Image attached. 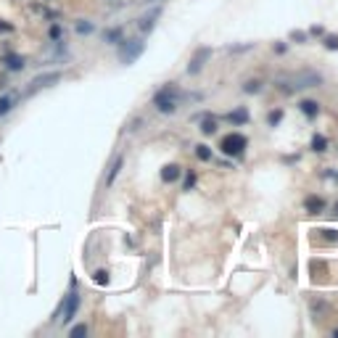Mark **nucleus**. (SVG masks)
<instances>
[{"label": "nucleus", "instance_id": "nucleus-1", "mask_svg": "<svg viewBox=\"0 0 338 338\" xmlns=\"http://www.w3.org/2000/svg\"><path fill=\"white\" fill-rule=\"evenodd\" d=\"M196 101L198 95H185V93H180V90L175 87V85H166V87H161L156 95H153V106L161 111V114H172V111H177V106L182 103V101Z\"/></svg>", "mask_w": 338, "mask_h": 338}, {"label": "nucleus", "instance_id": "nucleus-2", "mask_svg": "<svg viewBox=\"0 0 338 338\" xmlns=\"http://www.w3.org/2000/svg\"><path fill=\"white\" fill-rule=\"evenodd\" d=\"M322 85V74L320 71H299L280 80V90L283 93H296V90H306V87H317Z\"/></svg>", "mask_w": 338, "mask_h": 338}, {"label": "nucleus", "instance_id": "nucleus-3", "mask_svg": "<svg viewBox=\"0 0 338 338\" xmlns=\"http://www.w3.org/2000/svg\"><path fill=\"white\" fill-rule=\"evenodd\" d=\"M246 146H249V140H246V135H240V132H230V135H225V137H222L220 151L225 153V156H233V159H238V156H243Z\"/></svg>", "mask_w": 338, "mask_h": 338}, {"label": "nucleus", "instance_id": "nucleus-4", "mask_svg": "<svg viewBox=\"0 0 338 338\" xmlns=\"http://www.w3.org/2000/svg\"><path fill=\"white\" fill-rule=\"evenodd\" d=\"M146 51V42L143 40H127L125 45H122V51H119V58H122V64H132V61H137L143 56Z\"/></svg>", "mask_w": 338, "mask_h": 338}, {"label": "nucleus", "instance_id": "nucleus-5", "mask_svg": "<svg viewBox=\"0 0 338 338\" xmlns=\"http://www.w3.org/2000/svg\"><path fill=\"white\" fill-rule=\"evenodd\" d=\"M61 80V74H42V77H37V80H32V82H29V87L24 90V95H35L37 93V90H42V87H51V85H56Z\"/></svg>", "mask_w": 338, "mask_h": 338}, {"label": "nucleus", "instance_id": "nucleus-6", "mask_svg": "<svg viewBox=\"0 0 338 338\" xmlns=\"http://www.w3.org/2000/svg\"><path fill=\"white\" fill-rule=\"evenodd\" d=\"M77 309H80V296H77V291H71V294L66 296V301H64V306H61V312H58L61 317L58 320L61 322H69L77 315Z\"/></svg>", "mask_w": 338, "mask_h": 338}, {"label": "nucleus", "instance_id": "nucleus-7", "mask_svg": "<svg viewBox=\"0 0 338 338\" xmlns=\"http://www.w3.org/2000/svg\"><path fill=\"white\" fill-rule=\"evenodd\" d=\"M209 56H211V48H198L196 56L190 58V64H188V74H198V71H201Z\"/></svg>", "mask_w": 338, "mask_h": 338}, {"label": "nucleus", "instance_id": "nucleus-8", "mask_svg": "<svg viewBox=\"0 0 338 338\" xmlns=\"http://www.w3.org/2000/svg\"><path fill=\"white\" fill-rule=\"evenodd\" d=\"M161 16V8H151L146 16L140 19V24H137V29H140V32H151L153 27H156V19Z\"/></svg>", "mask_w": 338, "mask_h": 338}, {"label": "nucleus", "instance_id": "nucleus-9", "mask_svg": "<svg viewBox=\"0 0 338 338\" xmlns=\"http://www.w3.org/2000/svg\"><path fill=\"white\" fill-rule=\"evenodd\" d=\"M304 209L309 211V214H320L322 209H325V201H322L320 196H309V198L304 201Z\"/></svg>", "mask_w": 338, "mask_h": 338}, {"label": "nucleus", "instance_id": "nucleus-10", "mask_svg": "<svg viewBox=\"0 0 338 338\" xmlns=\"http://www.w3.org/2000/svg\"><path fill=\"white\" fill-rule=\"evenodd\" d=\"M299 109H301L304 116H309V119H312V116L320 114V103H317V101H301V103H299Z\"/></svg>", "mask_w": 338, "mask_h": 338}, {"label": "nucleus", "instance_id": "nucleus-11", "mask_svg": "<svg viewBox=\"0 0 338 338\" xmlns=\"http://www.w3.org/2000/svg\"><path fill=\"white\" fill-rule=\"evenodd\" d=\"M180 177V166L177 164H166L164 169H161V180L164 182H175Z\"/></svg>", "mask_w": 338, "mask_h": 338}, {"label": "nucleus", "instance_id": "nucleus-12", "mask_svg": "<svg viewBox=\"0 0 338 338\" xmlns=\"http://www.w3.org/2000/svg\"><path fill=\"white\" fill-rule=\"evenodd\" d=\"M227 119L233 122V125H246V122H249V114H246V109H238L233 114H227Z\"/></svg>", "mask_w": 338, "mask_h": 338}, {"label": "nucleus", "instance_id": "nucleus-13", "mask_svg": "<svg viewBox=\"0 0 338 338\" xmlns=\"http://www.w3.org/2000/svg\"><path fill=\"white\" fill-rule=\"evenodd\" d=\"M119 169H122V156H116V159H114V164H111V169H109V177H106V185H111V182L116 180Z\"/></svg>", "mask_w": 338, "mask_h": 338}, {"label": "nucleus", "instance_id": "nucleus-14", "mask_svg": "<svg viewBox=\"0 0 338 338\" xmlns=\"http://www.w3.org/2000/svg\"><path fill=\"white\" fill-rule=\"evenodd\" d=\"M201 132H204V135L217 132V119H214V116H206V119L201 122Z\"/></svg>", "mask_w": 338, "mask_h": 338}, {"label": "nucleus", "instance_id": "nucleus-15", "mask_svg": "<svg viewBox=\"0 0 338 338\" xmlns=\"http://www.w3.org/2000/svg\"><path fill=\"white\" fill-rule=\"evenodd\" d=\"M13 103H16V95H3V98H0V116H3L6 111H11Z\"/></svg>", "mask_w": 338, "mask_h": 338}, {"label": "nucleus", "instance_id": "nucleus-16", "mask_svg": "<svg viewBox=\"0 0 338 338\" xmlns=\"http://www.w3.org/2000/svg\"><path fill=\"white\" fill-rule=\"evenodd\" d=\"M6 66L13 69V71H19V69H24V58L21 56H8L6 58Z\"/></svg>", "mask_w": 338, "mask_h": 338}, {"label": "nucleus", "instance_id": "nucleus-17", "mask_svg": "<svg viewBox=\"0 0 338 338\" xmlns=\"http://www.w3.org/2000/svg\"><path fill=\"white\" fill-rule=\"evenodd\" d=\"M312 148H315L317 153H322V151L328 148V140H325L322 135H315V137H312Z\"/></svg>", "mask_w": 338, "mask_h": 338}, {"label": "nucleus", "instance_id": "nucleus-18", "mask_svg": "<svg viewBox=\"0 0 338 338\" xmlns=\"http://www.w3.org/2000/svg\"><path fill=\"white\" fill-rule=\"evenodd\" d=\"M196 156L201 159V161H211V151L206 146H196Z\"/></svg>", "mask_w": 338, "mask_h": 338}, {"label": "nucleus", "instance_id": "nucleus-19", "mask_svg": "<svg viewBox=\"0 0 338 338\" xmlns=\"http://www.w3.org/2000/svg\"><path fill=\"white\" fill-rule=\"evenodd\" d=\"M243 90H246V93H259V90H262V82H259V80H249L243 85Z\"/></svg>", "mask_w": 338, "mask_h": 338}, {"label": "nucleus", "instance_id": "nucleus-20", "mask_svg": "<svg viewBox=\"0 0 338 338\" xmlns=\"http://www.w3.org/2000/svg\"><path fill=\"white\" fill-rule=\"evenodd\" d=\"M93 280H95L98 285H106V283H109V272H106V270H98V272L93 275Z\"/></svg>", "mask_w": 338, "mask_h": 338}, {"label": "nucleus", "instance_id": "nucleus-21", "mask_svg": "<svg viewBox=\"0 0 338 338\" xmlns=\"http://www.w3.org/2000/svg\"><path fill=\"white\" fill-rule=\"evenodd\" d=\"M325 48L328 51H338V35H328L325 37Z\"/></svg>", "mask_w": 338, "mask_h": 338}, {"label": "nucleus", "instance_id": "nucleus-22", "mask_svg": "<svg viewBox=\"0 0 338 338\" xmlns=\"http://www.w3.org/2000/svg\"><path fill=\"white\" fill-rule=\"evenodd\" d=\"M69 335H87V325H74L69 330Z\"/></svg>", "mask_w": 338, "mask_h": 338}, {"label": "nucleus", "instance_id": "nucleus-23", "mask_svg": "<svg viewBox=\"0 0 338 338\" xmlns=\"http://www.w3.org/2000/svg\"><path fill=\"white\" fill-rule=\"evenodd\" d=\"M267 119H270V125H278V122L283 119V111H272V114H270Z\"/></svg>", "mask_w": 338, "mask_h": 338}, {"label": "nucleus", "instance_id": "nucleus-24", "mask_svg": "<svg viewBox=\"0 0 338 338\" xmlns=\"http://www.w3.org/2000/svg\"><path fill=\"white\" fill-rule=\"evenodd\" d=\"M119 37H122L119 29H111V32H106V40H109V42H114V40H119Z\"/></svg>", "mask_w": 338, "mask_h": 338}, {"label": "nucleus", "instance_id": "nucleus-25", "mask_svg": "<svg viewBox=\"0 0 338 338\" xmlns=\"http://www.w3.org/2000/svg\"><path fill=\"white\" fill-rule=\"evenodd\" d=\"M193 185H196V175H193V172H190V175H188V177H185V190H190V188H193Z\"/></svg>", "mask_w": 338, "mask_h": 338}, {"label": "nucleus", "instance_id": "nucleus-26", "mask_svg": "<svg viewBox=\"0 0 338 338\" xmlns=\"http://www.w3.org/2000/svg\"><path fill=\"white\" fill-rule=\"evenodd\" d=\"M322 233H325V240H330V243H335V240H338V235L333 233V230H322Z\"/></svg>", "mask_w": 338, "mask_h": 338}, {"label": "nucleus", "instance_id": "nucleus-27", "mask_svg": "<svg viewBox=\"0 0 338 338\" xmlns=\"http://www.w3.org/2000/svg\"><path fill=\"white\" fill-rule=\"evenodd\" d=\"M291 37H294V40H299V42H304V40H306V35H304V32H294Z\"/></svg>", "mask_w": 338, "mask_h": 338}, {"label": "nucleus", "instance_id": "nucleus-28", "mask_svg": "<svg viewBox=\"0 0 338 338\" xmlns=\"http://www.w3.org/2000/svg\"><path fill=\"white\" fill-rule=\"evenodd\" d=\"M58 35H61V29H58V27H51V37H53V40H56V37H58Z\"/></svg>", "mask_w": 338, "mask_h": 338}, {"label": "nucleus", "instance_id": "nucleus-29", "mask_svg": "<svg viewBox=\"0 0 338 338\" xmlns=\"http://www.w3.org/2000/svg\"><path fill=\"white\" fill-rule=\"evenodd\" d=\"M0 32H11V24H3V21H0Z\"/></svg>", "mask_w": 338, "mask_h": 338}, {"label": "nucleus", "instance_id": "nucleus-30", "mask_svg": "<svg viewBox=\"0 0 338 338\" xmlns=\"http://www.w3.org/2000/svg\"><path fill=\"white\" fill-rule=\"evenodd\" d=\"M140 3H159V0H140Z\"/></svg>", "mask_w": 338, "mask_h": 338}, {"label": "nucleus", "instance_id": "nucleus-31", "mask_svg": "<svg viewBox=\"0 0 338 338\" xmlns=\"http://www.w3.org/2000/svg\"><path fill=\"white\" fill-rule=\"evenodd\" d=\"M335 214H338V204H335Z\"/></svg>", "mask_w": 338, "mask_h": 338}]
</instances>
